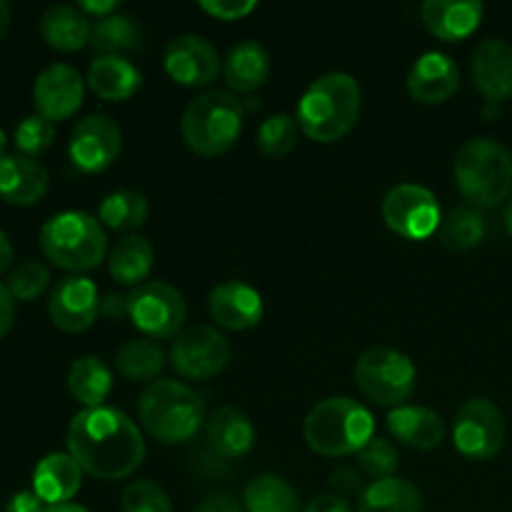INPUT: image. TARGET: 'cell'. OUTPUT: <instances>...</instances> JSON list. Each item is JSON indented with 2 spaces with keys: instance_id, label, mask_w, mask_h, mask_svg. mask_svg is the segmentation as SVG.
<instances>
[{
  "instance_id": "cell-46",
  "label": "cell",
  "mask_w": 512,
  "mask_h": 512,
  "mask_svg": "<svg viewBox=\"0 0 512 512\" xmlns=\"http://www.w3.org/2000/svg\"><path fill=\"white\" fill-rule=\"evenodd\" d=\"M333 488L340 493H358L360 490V480H358V473H355L353 468H345V465H340L338 470L333 473Z\"/></svg>"
},
{
  "instance_id": "cell-32",
  "label": "cell",
  "mask_w": 512,
  "mask_h": 512,
  "mask_svg": "<svg viewBox=\"0 0 512 512\" xmlns=\"http://www.w3.org/2000/svg\"><path fill=\"white\" fill-rule=\"evenodd\" d=\"M165 360V350L150 338L128 340L115 355L118 373L133 383H153L165 370Z\"/></svg>"
},
{
  "instance_id": "cell-31",
  "label": "cell",
  "mask_w": 512,
  "mask_h": 512,
  "mask_svg": "<svg viewBox=\"0 0 512 512\" xmlns=\"http://www.w3.org/2000/svg\"><path fill=\"white\" fill-rule=\"evenodd\" d=\"M243 505L248 512H303L298 490L273 473L255 475L245 485Z\"/></svg>"
},
{
  "instance_id": "cell-7",
  "label": "cell",
  "mask_w": 512,
  "mask_h": 512,
  "mask_svg": "<svg viewBox=\"0 0 512 512\" xmlns=\"http://www.w3.org/2000/svg\"><path fill=\"white\" fill-rule=\"evenodd\" d=\"M40 250L53 265L80 275L103 263L108 238L98 218L83 210H65L40 228Z\"/></svg>"
},
{
  "instance_id": "cell-29",
  "label": "cell",
  "mask_w": 512,
  "mask_h": 512,
  "mask_svg": "<svg viewBox=\"0 0 512 512\" xmlns=\"http://www.w3.org/2000/svg\"><path fill=\"white\" fill-rule=\"evenodd\" d=\"M358 512H423V493L405 478L375 480L360 493Z\"/></svg>"
},
{
  "instance_id": "cell-14",
  "label": "cell",
  "mask_w": 512,
  "mask_h": 512,
  "mask_svg": "<svg viewBox=\"0 0 512 512\" xmlns=\"http://www.w3.org/2000/svg\"><path fill=\"white\" fill-rule=\"evenodd\" d=\"M100 303L103 300H100L93 280L85 275H68L50 290L48 315L55 328L78 335L93 328L100 315Z\"/></svg>"
},
{
  "instance_id": "cell-50",
  "label": "cell",
  "mask_w": 512,
  "mask_h": 512,
  "mask_svg": "<svg viewBox=\"0 0 512 512\" xmlns=\"http://www.w3.org/2000/svg\"><path fill=\"white\" fill-rule=\"evenodd\" d=\"M10 28V5L5 0H0V40L5 38Z\"/></svg>"
},
{
  "instance_id": "cell-42",
  "label": "cell",
  "mask_w": 512,
  "mask_h": 512,
  "mask_svg": "<svg viewBox=\"0 0 512 512\" xmlns=\"http://www.w3.org/2000/svg\"><path fill=\"white\" fill-rule=\"evenodd\" d=\"M5 512H48V505L33 493V490H20L5 505Z\"/></svg>"
},
{
  "instance_id": "cell-34",
  "label": "cell",
  "mask_w": 512,
  "mask_h": 512,
  "mask_svg": "<svg viewBox=\"0 0 512 512\" xmlns=\"http://www.w3.org/2000/svg\"><path fill=\"white\" fill-rule=\"evenodd\" d=\"M148 213L150 205L143 193H138V190H115L100 203L98 220L105 228L128 233V230L140 228L148 220Z\"/></svg>"
},
{
  "instance_id": "cell-13",
  "label": "cell",
  "mask_w": 512,
  "mask_h": 512,
  "mask_svg": "<svg viewBox=\"0 0 512 512\" xmlns=\"http://www.w3.org/2000/svg\"><path fill=\"white\" fill-rule=\"evenodd\" d=\"M123 148V130L110 115H88L70 133L68 155L83 173H103L118 160Z\"/></svg>"
},
{
  "instance_id": "cell-33",
  "label": "cell",
  "mask_w": 512,
  "mask_h": 512,
  "mask_svg": "<svg viewBox=\"0 0 512 512\" xmlns=\"http://www.w3.org/2000/svg\"><path fill=\"white\" fill-rule=\"evenodd\" d=\"M140 45H143V30L130 15L113 13L100 18L90 33V48L98 55L133 53Z\"/></svg>"
},
{
  "instance_id": "cell-8",
  "label": "cell",
  "mask_w": 512,
  "mask_h": 512,
  "mask_svg": "<svg viewBox=\"0 0 512 512\" xmlns=\"http://www.w3.org/2000/svg\"><path fill=\"white\" fill-rule=\"evenodd\" d=\"M415 365L400 350L388 345L368 348L355 363V383L375 405L400 408L415 390Z\"/></svg>"
},
{
  "instance_id": "cell-12",
  "label": "cell",
  "mask_w": 512,
  "mask_h": 512,
  "mask_svg": "<svg viewBox=\"0 0 512 512\" xmlns=\"http://www.w3.org/2000/svg\"><path fill=\"white\" fill-rule=\"evenodd\" d=\"M383 218L385 225L405 240L430 238L443 223L433 190L415 183H400L385 195Z\"/></svg>"
},
{
  "instance_id": "cell-20",
  "label": "cell",
  "mask_w": 512,
  "mask_h": 512,
  "mask_svg": "<svg viewBox=\"0 0 512 512\" xmlns=\"http://www.w3.org/2000/svg\"><path fill=\"white\" fill-rule=\"evenodd\" d=\"M50 175L38 160L25 155H3L0 158V200L18 208H28L43 200L48 193Z\"/></svg>"
},
{
  "instance_id": "cell-40",
  "label": "cell",
  "mask_w": 512,
  "mask_h": 512,
  "mask_svg": "<svg viewBox=\"0 0 512 512\" xmlns=\"http://www.w3.org/2000/svg\"><path fill=\"white\" fill-rule=\"evenodd\" d=\"M123 512H173V503L153 480H133L123 490Z\"/></svg>"
},
{
  "instance_id": "cell-53",
  "label": "cell",
  "mask_w": 512,
  "mask_h": 512,
  "mask_svg": "<svg viewBox=\"0 0 512 512\" xmlns=\"http://www.w3.org/2000/svg\"><path fill=\"white\" fill-rule=\"evenodd\" d=\"M5 145H8V138H5V130L0 128V158L5 155Z\"/></svg>"
},
{
  "instance_id": "cell-43",
  "label": "cell",
  "mask_w": 512,
  "mask_h": 512,
  "mask_svg": "<svg viewBox=\"0 0 512 512\" xmlns=\"http://www.w3.org/2000/svg\"><path fill=\"white\" fill-rule=\"evenodd\" d=\"M195 512H248V510H245V505L240 503V500H235L233 495L218 493L205 498L203 503L195 508Z\"/></svg>"
},
{
  "instance_id": "cell-24",
  "label": "cell",
  "mask_w": 512,
  "mask_h": 512,
  "mask_svg": "<svg viewBox=\"0 0 512 512\" xmlns=\"http://www.w3.org/2000/svg\"><path fill=\"white\" fill-rule=\"evenodd\" d=\"M388 428L398 443L415 450H435L445 440V423L435 410L420 405H400L388 415Z\"/></svg>"
},
{
  "instance_id": "cell-11",
  "label": "cell",
  "mask_w": 512,
  "mask_h": 512,
  "mask_svg": "<svg viewBox=\"0 0 512 512\" xmlns=\"http://www.w3.org/2000/svg\"><path fill=\"white\" fill-rule=\"evenodd\" d=\"M230 363V343L213 325L185 328L170 345V365L185 380H210Z\"/></svg>"
},
{
  "instance_id": "cell-9",
  "label": "cell",
  "mask_w": 512,
  "mask_h": 512,
  "mask_svg": "<svg viewBox=\"0 0 512 512\" xmlns=\"http://www.w3.org/2000/svg\"><path fill=\"white\" fill-rule=\"evenodd\" d=\"M128 318L145 338H178L188 318V305L175 285L148 280L128 293Z\"/></svg>"
},
{
  "instance_id": "cell-1",
  "label": "cell",
  "mask_w": 512,
  "mask_h": 512,
  "mask_svg": "<svg viewBox=\"0 0 512 512\" xmlns=\"http://www.w3.org/2000/svg\"><path fill=\"white\" fill-rule=\"evenodd\" d=\"M68 453L83 473L98 480L130 478L145 458V440L138 425L118 408H85L68 428Z\"/></svg>"
},
{
  "instance_id": "cell-38",
  "label": "cell",
  "mask_w": 512,
  "mask_h": 512,
  "mask_svg": "<svg viewBox=\"0 0 512 512\" xmlns=\"http://www.w3.org/2000/svg\"><path fill=\"white\" fill-rule=\"evenodd\" d=\"M53 140L55 125L50 123V120L40 118L38 113L23 118L18 123V128H15V148H18L20 155H25V158L35 160L38 155H43L45 150L53 145Z\"/></svg>"
},
{
  "instance_id": "cell-41",
  "label": "cell",
  "mask_w": 512,
  "mask_h": 512,
  "mask_svg": "<svg viewBox=\"0 0 512 512\" xmlns=\"http://www.w3.org/2000/svg\"><path fill=\"white\" fill-rule=\"evenodd\" d=\"M258 8L255 0H203L200 10L218 20H240Z\"/></svg>"
},
{
  "instance_id": "cell-21",
  "label": "cell",
  "mask_w": 512,
  "mask_h": 512,
  "mask_svg": "<svg viewBox=\"0 0 512 512\" xmlns=\"http://www.w3.org/2000/svg\"><path fill=\"white\" fill-rule=\"evenodd\" d=\"M485 5L480 0H428L423 3V23L435 38L458 43L480 28Z\"/></svg>"
},
{
  "instance_id": "cell-48",
  "label": "cell",
  "mask_w": 512,
  "mask_h": 512,
  "mask_svg": "<svg viewBox=\"0 0 512 512\" xmlns=\"http://www.w3.org/2000/svg\"><path fill=\"white\" fill-rule=\"evenodd\" d=\"M100 313H105L108 318H115V315H128V295H105V300L100 303Z\"/></svg>"
},
{
  "instance_id": "cell-18",
  "label": "cell",
  "mask_w": 512,
  "mask_h": 512,
  "mask_svg": "<svg viewBox=\"0 0 512 512\" xmlns=\"http://www.w3.org/2000/svg\"><path fill=\"white\" fill-rule=\"evenodd\" d=\"M460 88V68L450 55L430 50L413 63L408 73V90L423 105H440Z\"/></svg>"
},
{
  "instance_id": "cell-47",
  "label": "cell",
  "mask_w": 512,
  "mask_h": 512,
  "mask_svg": "<svg viewBox=\"0 0 512 512\" xmlns=\"http://www.w3.org/2000/svg\"><path fill=\"white\" fill-rule=\"evenodd\" d=\"M118 0H98V3H95V0H83V3H78V8L83 10L85 15H98V20L100 18H108V15H113L115 10H118Z\"/></svg>"
},
{
  "instance_id": "cell-36",
  "label": "cell",
  "mask_w": 512,
  "mask_h": 512,
  "mask_svg": "<svg viewBox=\"0 0 512 512\" xmlns=\"http://www.w3.org/2000/svg\"><path fill=\"white\" fill-rule=\"evenodd\" d=\"M298 133L300 125L293 115H270V118L263 120V125L258 128V148L263 150L268 158H285V155L293 153V148L298 145Z\"/></svg>"
},
{
  "instance_id": "cell-37",
  "label": "cell",
  "mask_w": 512,
  "mask_h": 512,
  "mask_svg": "<svg viewBox=\"0 0 512 512\" xmlns=\"http://www.w3.org/2000/svg\"><path fill=\"white\" fill-rule=\"evenodd\" d=\"M50 285V273L43 263L38 260H25L18 268L10 273L8 278V290L15 300L20 303H33L40 295L48 290Z\"/></svg>"
},
{
  "instance_id": "cell-23",
  "label": "cell",
  "mask_w": 512,
  "mask_h": 512,
  "mask_svg": "<svg viewBox=\"0 0 512 512\" xmlns=\"http://www.w3.org/2000/svg\"><path fill=\"white\" fill-rule=\"evenodd\" d=\"M205 438H208L210 450L218 458L238 460L253 450L255 445V425L243 410L233 405L213 410L205 423Z\"/></svg>"
},
{
  "instance_id": "cell-26",
  "label": "cell",
  "mask_w": 512,
  "mask_h": 512,
  "mask_svg": "<svg viewBox=\"0 0 512 512\" xmlns=\"http://www.w3.org/2000/svg\"><path fill=\"white\" fill-rule=\"evenodd\" d=\"M40 38L60 53H75V50L90 45V25L88 15L78 5H53L40 15Z\"/></svg>"
},
{
  "instance_id": "cell-15",
  "label": "cell",
  "mask_w": 512,
  "mask_h": 512,
  "mask_svg": "<svg viewBox=\"0 0 512 512\" xmlns=\"http://www.w3.org/2000/svg\"><path fill=\"white\" fill-rule=\"evenodd\" d=\"M165 73L185 88H205L223 70L218 48L203 35H178L165 45Z\"/></svg>"
},
{
  "instance_id": "cell-22",
  "label": "cell",
  "mask_w": 512,
  "mask_h": 512,
  "mask_svg": "<svg viewBox=\"0 0 512 512\" xmlns=\"http://www.w3.org/2000/svg\"><path fill=\"white\" fill-rule=\"evenodd\" d=\"M80 485H83V468L70 453L45 455L33 470V493L48 508L70 503L78 495Z\"/></svg>"
},
{
  "instance_id": "cell-5",
  "label": "cell",
  "mask_w": 512,
  "mask_h": 512,
  "mask_svg": "<svg viewBox=\"0 0 512 512\" xmlns=\"http://www.w3.org/2000/svg\"><path fill=\"white\" fill-rule=\"evenodd\" d=\"M143 428L165 445L188 443L205 420V405L193 388L180 380L160 378L143 388L138 400Z\"/></svg>"
},
{
  "instance_id": "cell-52",
  "label": "cell",
  "mask_w": 512,
  "mask_h": 512,
  "mask_svg": "<svg viewBox=\"0 0 512 512\" xmlns=\"http://www.w3.org/2000/svg\"><path fill=\"white\" fill-rule=\"evenodd\" d=\"M503 220H505V228H508V233H510V238H512V198L508 200V205H505Z\"/></svg>"
},
{
  "instance_id": "cell-35",
  "label": "cell",
  "mask_w": 512,
  "mask_h": 512,
  "mask_svg": "<svg viewBox=\"0 0 512 512\" xmlns=\"http://www.w3.org/2000/svg\"><path fill=\"white\" fill-rule=\"evenodd\" d=\"M485 218L475 208H453L438 228V240L453 253H468L485 238Z\"/></svg>"
},
{
  "instance_id": "cell-51",
  "label": "cell",
  "mask_w": 512,
  "mask_h": 512,
  "mask_svg": "<svg viewBox=\"0 0 512 512\" xmlns=\"http://www.w3.org/2000/svg\"><path fill=\"white\" fill-rule=\"evenodd\" d=\"M48 512H88L83 505L75 503H65V505H55V508H48Z\"/></svg>"
},
{
  "instance_id": "cell-16",
  "label": "cell",
  "mask_w": 512,
  "mask_h": 512,
  "mask_svg": "<svg viewBox=\"0 0 512 512\" xmlns=\"http://www.w3.org/2000/svg\"><path fill=\"white\" fill-rule=\"evenodd\" d=\"M85 80L73 65L53 63L35 78L33 103L40 118L60 123L75 115L83 105Z\"/></svg>"
},
{
  "instance_id": "cell-39",
  "label": "cell",
  "mask_w": 512,
  "mask_h": 512,
  "mask_svg": "<svg viewBox=\"0 0 512 512\" xmlns=\"http://www.w3.org/2000/svg\"><path fill=\"white\" fill-rule=\"evenodd\" d=\"M358 465L368 478H373V483L375 480L395 478V470H398V448L388 438H373L358 453Z\"/></svg>"
},
{
  "instance_id": "cell-17",
  "label": "cell",
  "mask_w": 512,
  "mask_h": 512,
  "mask_svg": "<svg viewBox=\"0 0 512 512\" xmlns=\"http://www.w3.org/2000/svg\"><path fill=\"white\" fill-rule=\"evenodd\" d=\"M473 83L488 103H505L512 98V45L508 40L490 38L475 48L470 63Z\"/></svg>"
},
{
  "instance_id": "cell-6",
  "label": "cell",
  "mask_w": 512,
  "mask_h": 512,
  "mask_svg": "<svg viewBox=\"0 0 512 512\" xmlns=\"http://www.w3.org/2000/svg\"><path fill=\"white\" fill-rule=\"evenodd\" d=\"M245 113L248 108L238 95L228 90H208L188 103L180 120V133L195 155L215 158L238 143Z\"/></svg>"
},
{
  "instance_id": "cell-45",
  "label": "cell",
  "mask_w": 512,
  "mask_h": 512,
  "mask_svg": "<svg viewBox=\"0 0 512 512\" xmlns=\"http://www.w3.org/2000/svg\"><path fill=\"white\" fill-rule=\"evenodd\" d=\"M15 320V298L10 295L8 285L0 283V340L10 333Z\"/></svg>"
},
{
  "instance_id": "cell-27",
  "label": "cell",
  "mask_w": 512,
  "mask_h": 512,
  "mask_svg": "<svg viewBox=\"0 0 512 512\" xmlns=\"http://www.w3.org/2000/svg\"><path fill=\"white\" fill-rule=\"evenodd\" d=\"M223 75L233 93H255L270 75L268 50L258 40H243V43L233 45L228 58L223 60Z\"/></svg>"
},
{
  "instance_id": "cell-30",
  "label": "cell",
  "mask_w": 512,
  "mask_h": 512,
  "mask_svg": "<svg viewBox=\"0 0 512 512\" xmlns=\"http://www.w3.org/2000/svg\"><path fill=\"white\" fill-rule=\"evenodd\" d=\"M68 390L85 408H100L113 390V373L95 355H83L70 365Z\"/></svg>"
},
{
  "instance_id": "cell-49",
  "label": "cell",
  "mask_w": 512,
  "mask_h": 512,
  "mask_svg": "<svg viewBox=\"0 0 512 512\" xmlns=\"http://www.w3.org/2000/svg\"><path fill=\"white\" fill-rule=\"evenodd\" d=\"M13 255V243H10L8 233L0 230V273H5L13 265Z\"/></svg>"
},
{
  "instance_id": "cell-10",
  "label": "cell",
  "mask_w": 512,
  "mask_h": 512,
  "mask_svg": "<svg viewBox=\"0 0 512 512\" xmlns=\"http://www.w3.org/2000/svg\"><path fill=\"white\" fill-rule=\"evenodd\" d=\"M508 425L498 405L488 398H470L455 413L453 440L460 455L490 460L503 450Z\"/></svg>"
},
{
  "instance_id": "cell-3",
  "label": "cell",
  "mask_w": 512,
  "mask_h": 512,
  "mask_svg": "<svg viewBox=\"0 0 512 512\" xmlns=\"http://www.w3.org/2000/svg\"><path fill=\"white\" fill-rule=\"evenodd\" d=\"M453 173L470 208H498L512 198V153L498 140H468L455 155Z\"/></svg>"
},
{
  "instance_id": "cell-25",
  "label": "cell",
  "mask_w": 512,
  "mask_h": 512,
  "mask_svg": "<svg viewBox=\"0 0 512 512\" xmlns=\"http://www.w3.org/2000/svg\"><path fill=\"white\" fill-rule=\"evenodd\" d=\"M88 85L100 100L120 103V100H130L138 93L140 85H143V75L123 55H98L90 63Z\"/></svg>"
},
{
  "instance_id": "cell-2",
  "label": "cell",
  "mask_w": 512,
  "mask_h": 512,
  "mask_svg": "<svg viewBox=\"0 0 512 512\" xmlns=\"http://www.w3.org/2000/svg\"><path fill=\"white\" fill-rule=\"evenodd\" d=\"M358 115V80L348 73H325L305 88L295 120L300 133L315 143H335L355 128Z\"/></svg>"
},
{
  "instance_id": "cell-44",
  "label": "cell",
  "mask_w": 512,
  "mask_h": 512,
  "mask_svg": "<svg viewBox=\"0 0 512 512\" xmlns=\"http://www.w3.org/2000/svg\"><path fill=\"white\" fill-rule=\"evenodd\" d=\"M303 512H353V510H350L348 500H345L343 495L328 493L310 500V503L303 508Z\"/></svg>"
},
{
  "instance_id": "cell-4",
  "label": "cell",
  "mask_w": 512,
  "mask_h": 512,
  "mask_svg": "<svg viewBox=\"0 0 512 512\" xmlns=\"http://www.w3.org/2000/svg\"><path fill=\"white\" fill-rule=\"evenodd\" d=\"M375 420L365 405L353 398L320 400L303 423L305 443L325 458L358 455L375 438Z\"/></svg>"
},
{
  "instance_id": "cell-28",
  "label": "cell",
  "mask_w": 512,
  "mask_h": 512,
  "mask_svg": "<svg viewBox=\"0 0 512 512\" xmlns=\"http://www.w3.org/2000/svg\"><path fill=\"white\" fill-rule=\"evenodd\" d=\"M155 263L153 245L143 235H125L113 245L108 258V270L115 283L138 288L145 283Z\"/></svg>"
},
{
  "instance_id": "cell-19",
  "label": "cell",
  "mask_w": 512,
  "mask_h": 512,
  "mask_svg": "<svg viewBox=\"0 0 512 512\" xmlns=\"http://www.w3.org/2000/svg\"><path fill=\"white\" fill-rule=\"evenodd\" d=\"M210 315L225 330H250L263 320V298L243 280H225L210 290Z\"/></svg>"
}]
</instances>
